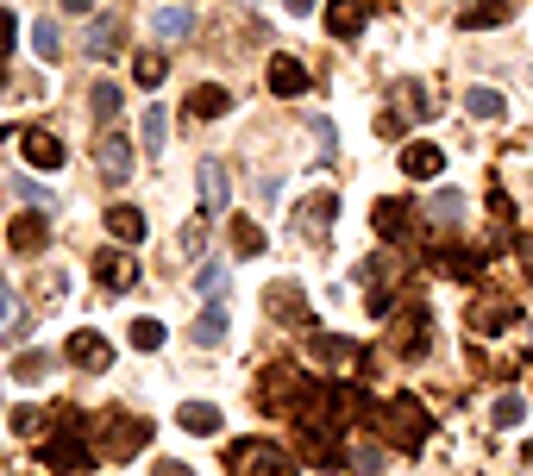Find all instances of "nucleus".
<instances>
[{"label":"nucleus","instance_id":"17","mask_svg":"<svg viewBox=\"0 0 533 476\" xmlns=\"http://www.w3.org/2000/svg\"><path fill=\"white\" fill-rule=\"evenodd\" d=\"M226 238H233V251H239V257H264V245H270L264 226H258V220H245V213H233V220H226Z\"/></svg>","mask_w":533,"mask_h":476},{"label":"nucleus","instance_id":"30","mask_svg":"<svg viewBox=\"0 0 533 476\" xmlns=\"http://www.w3.org/2000/svg\"><path fill=\"white\" fill-rule=\"evenodd\" d=\"M465 113H471V119H502L508 101H502L496 88H471V94H465Z\"/></svg>","mask_w":533,"mask_h":476},{"label":"nucleus","instance_id":"35","mask_svg":"<svg viewBox=\"0 0 533 476\" xmlns=\"http://www.w3.org/2000/svg\"><path fill=\"white\" fill-rule=\"evenodd\" d=\"M44 370H51V357H44V351H19V357H13V376H19V383H38Z\"/></svg>","mask_w":533,"mask_h":476},{"label":"nucleus","instance_id":"43","mask_svg":"<svg viewBox=\"0 0 533 476\" xmlns=\"http://www.w3.org/2000/svg\"><path fill=\"white\" fill-rule=\"evenodd\" d=\"M151 476H195V470H189V464H176V458H164V464H157Z\"/></svg>","mask_w":533,"mask_h":476},{"label":"nucleus","instance_id":"26","mask_svg":"<svg viewBox=\"0 0 533 476\" xmlns=\"http://www.w3.org/2000/svg\"><path fill=\"white\" fill-rule=\"evenodd\" d=\"M88 113H95V126H113V119H120V88H113V82H95V94H88Z\"/></svg>","mask_w":533,"mask_h":476},{"label":"nucleus","instance_id":"47","mask_svg":"<svg viewBox=\"0 0 533 476\" xmlns=\"http://www.w3.org/2000/svg\"><path fill=\"white\" fill-rule=\"evenodd\" d=\"M0 94H7V69H0Z\"/></svg>","mask_w":533,"mask_h":476},{"label":"nucleus","instance_id":"44","mask_svg":"<svg viewBox=\"0 0 533 476\" xmlns=\"http://www.w3.org/2000/svg\"><path fill=\"white\" fill-rule=\"evenodd\" d=\"M521 264H527V270H533V232H527V238H521Z\"/></svg>","mask_w":533,"mask_h":476},{"label":"nucleus","instance_id":"34","mask_svg":"<svg viewBox=\"0 0 533 476\" xmlns=\"http://www.w3.org/2000/svg\"><path fill=\"white\" fill-rule=\"evenodd\" d=\"M490 420H496V426H521V420H527V401H521L515 389H508V395H496V408H490Z\"/></svg>","mask_w":533,"mask_h":476},{"label":"nucleus","instance_id":"33","mask_svg":"<svg viewBox=\"0 0 533 476\" xmlns=\"http://www.w3.org/2000/svg\"><path fill=\"white\" fill-rule=\"evenodd\" d=\"M138 132H145L151 151H164V132H170V113L164 107H145V119H138Z\"/></svg>","mask_w":533,"mask_h":476},{"label":"nucleus","instance_id":"38","mask_svg":"<svg viewBox=\"0 0 533 476\" xmlns=\"http://www.w3.org/2000/svg\"><path fill=\"white\" fill-rule=\"evenodd\" d=\"M32 51H38L44 63H57L63 44H57V26H51V19H38V26H32Z\"/></svg>","mask_w":533,"mask_h":476},{"label":"nucleus","instance_id":"18","mask_svg":"<svg viewBox=\"0 0 533 476\" xmlns=\"http://www.w3.org/2000/svg\"><path fill=\"white\" fill-rule=\"evenodd\" d=\"M396 351H402V357H421V351H427V307H408V314H402Z\"/></svg>","mask_w":533,"mask_h":476},{"label":"nucleus","instance_id":"13","mask_svg":"<svg viewBox=\"0 0 533 476\" xmlns=\"http://www.w3.org/2000/svg\"><path fill=\"white\" fill-rule=\"evenodd\" d=\"M7 245L26 251V257H38L44 245H51V226H44V213H19V220L7 226Z\"/></svg>","mask_w":533,"mask_h":476},{"label":"nucleus","instance_id":"8","mask_svg":"<svg viewBox=\"0 0 533 476\" xmlns=\"http://www.w3.org/2000/svg\"><path fill=\"white\" fill-rule=\"evenodd\" d=\"M333 220H339V195H333V188H314V195L295 207V232L301 238H320Z\"/></svg>","mask_w":533,"mask_h":476},{"label":"nucleus","instance_id":"45","mask_svg":"<svg viewBox=\"0 0 533 476\" xmlns=\"http://www.w3.org/2000/svg\"><path fill=\"white\" fill-rule=\"evenodd\" d=\"M283 7H289V13H314V0H283Z\"/></svg>","mask_w":533,"mask_h":476},{"label":"nucleus","instance_id":"5","mask_svg":"<svg viewBox=\"0 0 533 476\" xmlns=\"http://www.w3.org/2000/svg\"><path fill=\"white\" fill-rule=\"evenodd\" d=\"M264 307H270V320H289V326H301V332H314L308 295H301L295 282H270V289H264Z\"/></svg>","mask_w":533,"mask_h":476},{"label":"nucleus","instance_id":"9","mask_svg":"<svg viewBox=\"0 0 533 476\" xmlns=\"http://www.w3.org/2000/svg\"><path fill=\"white\" fill-rule=\"evenodd\" d=\"M295 395H301V370L270 364V370L258 376V408H295Z\"/></svg>","mask_w":533,"mask_h":476},{"label":"nucleus","instance_id":"37","mask_svg":"<svg viewBox=\"0 0 533 476\" xmlns=\"http://www.w3.org/2000/svg\"><path fill=\"white\" fill-rule=\"evenodd\" d=\"M164 339H170L164 320H132V345H138V351H157Z\"/></svg>","mask_w":533,"mask_h":476},{"label":"nucleus","instance_id":"27","mask_svg":"<svg viewBox=\"0 0 533 476\" xmlns=\"http://www.w3.org/2000/svg\"><path fill=\"white\" fill-rule=\"evenodd\" d=\"M189 339H195V345H220V339H226V307H220V301L189 326Z\"/></svg>","mask_w":533,"mask_h":476},{"label":"nucleus","instance_id":"39","mask_svg":"<svg viewBox=\"0 0 533 476\" xmlns=\"http://www.w3.org/2000/svg\"><path fill=\"white\" fill-rule=\"evenodd\" d=\"M7 426H13L19 439H38V433H44V414H38V408H13V414H7Z\"/></svg>","mask_w":533,"mask_h":476},{"label":"nucleus","instance_id":"2","mask_svg":"<svg viewBox=\"0 0 533 476\" xmlns=\"http://www.w3.org/2000/svg\"><path fill=\"white\" fill-rule=\"evenodd\" d=\"M44 451V464H51L57 476H82V470H95L101 458H95V445H82V433H76V414L69 408H57V433L38 445Z\"/></svg>","mask_w":533,"mask_h":476},{"label":"nucleus","instance_id":"14","mask_svg":"<svg viewBox=\"0 0 533 476\" xmlns=\"http://www.w3.org/2000/svg\"><path fill=\"white\" fill-rule=\"evenodd\" d=\"M19 157H26L32 170H63V145L51 132H19Z\"/></svg>","mask_w":533,"mask_h":476},{"label":"nucleus","instance_id":"19","mask_svg":"<svg viewBox=\"0 0 533 476\" xmlns=\"http://www.w3.org/2000/svg\"><path fill=\"white\" fill-rule=\"evenodd\" d=\"M370 220H377V232H383V238H402V232H408V220H414V207L396 195V201H377V213H370Z\"/></svg>","mask_w":533,"mask_h":476},{"label":"nucleus","instance_id":"11","mask_svg":"<svg viewBox=\"0 0 533 476\" xmlns=\"http://www.w3.org/2000/svg\"><path fill=\"white\" fill-rule=\"evenodd\" d=\"M95 163H101V176H107V182H126V176H132V138H120V132H101Z\"/></svg>","mask_w":533,"mask_h":476},{"label":"nucleus","instance_id":"12","mask_svg":"<svg viewBox=\"0 0 533 476\" xmlns=\"http://www.w3.org/2000/svg\"><path fill=\"white\" fill-rule=\"evenodd\" d=\"M439 170H446V151H439L433 138H414V145L402 151V176H414V182H433Z\"/></svg>","mask_w":533,"mask_h":476},{"label":"nucleus","instance_id":"16","mask_svg":"<svg viewBox=\"0 0 533 476\" xmlns=\"http://www.w3.org/2000/svg\"><path fill=\"white\" fill-rule=\"evenodd\" d=\"M364 19H370L364 0H333V7H327V32H333V38H358Z\"/></svg>","mask_w":533,"mask_h":476},{"label":"nucleus","instance_id":"3","mask_svg":"<svg viewBox=\"0 0 533 476\" xmlns=\"http://www.w3.org/2000/svg\"><path fill=\"white\" fill-rule=\"evenodd\" d=\"M226 476H295V458L276 439H239L226 451Z\"/></svg>","mask_w":533,"mask_h":476},{"label":"nucleus","instance_id":"42","mask_svg":"<svg viewBox=\"0 0 533 476\" xmlns=\"http://www.w3.org/2000/svg\"><path fill=\"white\" fill-rule=\"evenodd\" d=\"M13 44H19V19H13L7 7H0V57H7V51H13Z\"/></svg>","mask_w":533,"mask_h":476},{"label":"nucleus","instance_id":"46","mask_svg":"<svg viewBox=\"0 0 533 476\" xmlns=\"http://www.w3.org/2000/svg\"><path fill=\"white\" fill-rule=\"evenodd\" d=\"M63 7H69V13H88V7H95V0H63Z\"/></svg>","mask_w":533,"mask_h":476},{"label":"nucleus","instance_id":"29","mask_svg":"<svg viewBox=\"0 0 533 476\" xmlns=\"http://www.w3.org/2000/svg\"><path fill=\"white\" fill-rule=\"evenodd\" d=\"M132 76H138V88H157L170 76V63H164V51H138L132 57Z\"/></svg>","mask_w":533,"mask_h":476},{"label":"nucleus","instance_id":"22","mask_svg":"<svg viewBox=\"0 0 533 476\" xmlns=\"http://www.w3.org/2000/svg\"><path fill=\"white\" fill-rule=\"evenodd\" d=\"M226 107H233V88H214V82H207V88L189 94V113H195V119H220Z\"/></svg>","mask_w":533,"mask_h":476},{"label":"nucleus","instance_id":"10","mask_svg":"<svg viewBox=\"0 0 533 476\" xmlns=\"http://www.w3.org/2000/svg\"><path fill=\"white\" fill-rule=\"evenodd\" d=\"M515 314H521L515 301H502V295H483V301H471V332H483V339H496V332H508V326H515Z\"/></svg>","mask_w":533,"mask_h":476},{"label":"nucleus","instance_id":"21","mask_svg":"<svg viewBox=\"0 0 533 476\" xmlns=\"http://www.w3.org/2000/svg\"><path fill=\"white\" fill-rule=\"evenodd\" d=\"M107 232L120 238V245H138V238H145V213L138 207H107Z\"/></svg>","mask_w":533,"mask_h":476},{"label":"nucleus","instance_id":"20","mask_svg":"<svg viewBox=\"0 0 533 476\" xmlns=\"http://www.w3.org/2000/svg\"><path fill=\"white\" fill-rule=\"evenodd\" d=\"M308 345H314V357H320V364H352V357H358V345L352 339H333V332H308Z\"/></svg>","mask_w":533,"mask_h":476},{"label":"nucleus","instance_id":"49","mask_svg":"<svg viewBox=\"0 0 533 476\" xmlns=\"http://www.w3.org/2000/svg\"><path fill=\"white\" fill-rule=\"evenodd\" d=\"M0 295H7V282H0Z\"/></svg>","mask_w":533,"mask_h":476},{"label":"nucleus","instance_id":"36","mask_svg":"<svg viewBox=\"0 0 533 476\" xmlns=\"http://www.w3.org/2000/svg\"><path fill=\"white\" fill-rule=\"evenodd\" d=\"M458 213H465V195H458V188H439V195H433V220H439V226H452Z\"/></svg>","mask_w":533,"mask_h":476},{"label":"nucleus","instance_id":"32","mask_svg":"<svg viewBox=\"0 0 533 476\" xmlns=\"http://www.w3.org/2000/svg\"><path fill=\"white\" fill-rule=\"evenodd\" d=\"M433 264H439V270H446V276H458V282H477V276H483V264H477V257H471V251H439V257H433Z\"/></svg>","mask_w":533,"mask_h":476},{"label":"nucleus","instance_id":"4","mask_svg":"<svg viewBox=\"0 0 533 476\" xmlns=\"http://www.w3.org/2000/svg\"><path fill=\"white\" fill-rule=\"evenodd\" d=\"M95 433H101V445H95V458H132V451H145L151 445V420L145 414H101L95 420Z\"/></svg>","mask_w":533,"mask_h":476},{"label":"nucleus","instance_id":"31","mask_svg":"<svg viewBox=\"0 0 533 476\" xmlns=\"http://www.w3.org/2000/svg\"><path fill=\"white\" fill-rule=\"evenodd\" d=\"M502 19H508V0H471V7H465V26H471V32L502 26Z\"/></svg>","mask_w":533,"mask_h":476},{"label":"nucleus","instance_id":"24","mask_svg":"<svg viewBox=\"0 0 533 476\" xmlns=\"http://www.w3.org/2000/svg\"><path fill=\"white\" fill-rule=\"evenodd\" d=\"M182 433H220V408L214 401H182Z\"/></svg>","mask_w":533,"mask_h":476},{"label":"nucleus","instance_id":"15","mask_svg":"<svg viewBox=\"0 0 533 476\" xmlns=\"http://www.w3.org/2000/svg\"><path fill=\"white\" fill-rule=\"evenodd\" d=\"M270 94H283V101L308 94V69H301L295 57H270Z\"/></svg>","mask_w":533,"mask_h":476},{"label":"nucleus","instance_id":"7","mask_svg":"<svg viewBox=\"0 0 533 476\" xmlns=\"http://www.w3.org/2000/svg\"><path fill=\"white\" fill-rule=\"evenodd\" d=\"M69 364L88 370V376H101V370H113V345L101 339L95 326H82V332H69Z\"/></svg>","mask_w":533,"mask_h":476},{"label":"nucleus","instance_id":"41","mask_svg":"<svg viewBox=\"0 0 533 476\" xmlns=\"http://www.w3.org/2000/svg\"><path fill=\"white\" fill-rule=\"evenodd\" d=\"M377 464H383L377 445H358V451H352V470H358V476H377Z\"/></svg>","mask_w":533,"mask_h":476},{"label":"nucleus","instance_id":"23","mask_svg":"<svg viewBox=\"0 0 533 476\" xmlns=\"http://www.w3.org/2000/svg\"><path fill=\"white\" fill-rule=\"evenodd\" d=\"M201 207H207V213H226V170H220L214 157L201 163Z\"/></svg>","mask_w":533,"mask_h":476},{"label":"nucleus","instance_id":"1","mask_svg":"<svg viewBox=\"0 0 533 476\" xmlns=\"http://www.w3.org/2000/svg\"><path fill=\"white\" fill-rule=\"evenodd\" d=\"M377 426H383V439L396 445V451H421L433 439V414H427V401L402 389V395H389L383 408H377Z\"/></svg>","mask_w":533,"mask_h":476},{"label":"nucleus","instance_id":"6","mask_svg":"<svg viewBox=\"0 0 533 476\" xmlns=\"http://www.w3.org/2000/svg\"><path fill=\"white\" fill-rule=\"evenodd\" d=\"M88 270H95V282H101L107 295L138 289V257L132 251H95V264H88Z\"/></svg>","mask_w":533,"mask_h":476},{"label":"nucleus","instance_id":"40","mask_svg":"<svg viewBox=\"0 0 533 476\" xmlns=\"http://www.w3.org/2000/svg\"><path fill=\"white\" fill-rule=\"evenodd\" d=\"M195 289H201L207 301H220V289H226V270H220V264H207V270L195 276Z\"/></svg>","mask_w":533,"mask_h":476},{"label":"nucleus","instance_id":"25","mask_svg":"<svg viewBox=\"0 0 533 476\" xmlns=\"http://www.w3.org/2000/svg\"><path fill=\"white\" fill-rule=\"evenodd\" d=\"M151 26H157V38H195V13L189 7H164Z\"/></svg>","mask_w":533,"mask_h":476},{"label":"nucleus","instance_id":"48","mask_svg":"<svg viewBox=\"0 0 533 476\" xmlns=\"http://www.w3.org/2000/svg\"><path fill=\"white\" fill-rule=\"evenodd\" d=\"M527 464H533V439H527Z\"/></svg>","mask_w":533,"mask_h":476},{"label":"nucleus","instance_id":"28","mask_svg":"<svg viewBox=\"0 0 533 476\" xmlns=\"http://www.w3.org/2000/svg\"><path fill=\"white\" fill-rule=\"evenodd\" d=\"M88 57H120V26H113V19H95V32H88Z\"/></svg>","mask_w":533,"mask_h":476}]
</instances>
